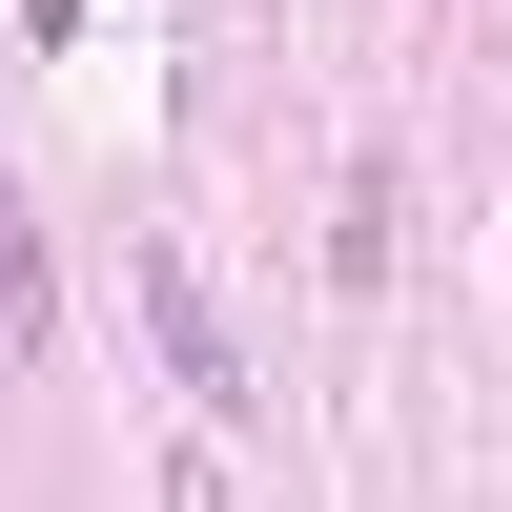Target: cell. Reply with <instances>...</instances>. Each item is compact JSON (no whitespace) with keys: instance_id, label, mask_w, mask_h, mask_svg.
Returning a JSON list of instances; mask_svg holds the SVG:
<instances>
[{"instance_id":"6da1fadb","label":"cell","mask_w":512,"mask_h":512,"mask_svg":"<svg viewBox=\"0 0 512 512\" xmlns=\"http://www.w3.org/2000/svg\"><path fill=\"white\" fill-rule=\"evenodd\" d=\"M144 308H164V369H185V390L226 410V328H205V287H185V267H144Z\"/></svg>"},{"instance_id":"7a4b0ae2","label":"cell","mask_w":512,"mask_h":512,"mask_svg":"<svg viewBox=\"0 0 512 512\" xmlns=\"http://www.w3.org/2000/svg\"><path fill=\"white\" fill-rule=\"evenodd\" d=\"M0 308L41 328V205H21V164H0Z\"/></svg>"}]
</instances>
